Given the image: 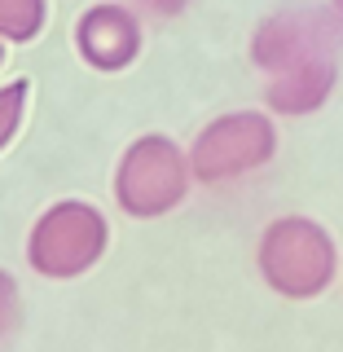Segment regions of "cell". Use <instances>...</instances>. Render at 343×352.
I'll return each instance as SVG.
<instances>
[{"label":"cell","mask_w":343,"mask_h":352,"mask_svg":"<svg viewBox=\"0 0 343 352\" xmlns=\"http://www.w3.org/2000/svg\"><path fill=\"white\" fill-rule=\"evenodd\" d=\"M339 256L335 242L317 220L308 216H286L273 220L260 238V273L286 300H313L335 282Z\"/></svg>","instance_id":"1"},{"label":"cell","mask_w":343,"mask_h":352,"mask_svg":"<svg viewBox=\"0 0 343 352\" xmlns=\"http://www.w3.org/2000/svg\"><path fill=\"white\" fill-rule=\"evenodd\" d=\"M190 159L168 137H141L132 141V150L115 172V198L128 216L150 220L181 203L190 190Z\"/></svg>","instance_id":"2"},{"label":"cell","mask_w":343,"mask_h":352,"mask_svg":"<svg viewBox=\"0 0 343 352\" xmlns=\"http://www.w3.org/2000/svg\"><path fill=\"white\" fill-rule=\"evenodd\" d=\"M343 49V18L335 9H286L260 22L256 40H251V58L260 71L286 75L308 62H335Z\"/></svg>","instance_id":"3"},{"label":"cell","mask_w":343,"mask_h":352,"mask_svg":"<svg viewBox=\"0 0 343 352\" xmlns=\"http://www.w3.org/2000/svg\"><path fill=\"white\" fill-rule=\"evenodd\" d=\"M273 150H278V132H273L269 119L256 115V110H238V115H225L198 132L190 150V172L207 185H220L264 168L273 159Z\"/></svg>","instance_id":"4"},{"label":"cell","mask_w":343,"mask_h":352,"mask_svg":"<svg viewBox=\"0 0 343 352\" xmlns=\"http://www.w3.org/2000/svg\"><path fill=\"white\" fill-rule=\"evenodd\" d=\"M31 264L44 278H75L106 251V220L88 203H58L31 229Z\"/></svg>","instance_id":"5"},{"label":"cell","mask_w":343,"mask_h":352,"mask_svg":"<svg viewBox=\"0 0 343 352\" xmlns=\"http://www.w3.org/2000/svg\"><path fill=\"white\" fill-rule=\"evenodd\" d=\"M75 44H80L84 62L97 71H124L141 49V27L124 5H97L88 9L75 27Z\"/></svg>","instance_id":"6"},{"label":"cell","mask_w":343,"mask_h":352,"mask_svg":"<svg viewBox=\"0 0 343 352\" xmlns=\"http://www.w3.org/2000/svg\"><path fill=\"white\" fill-rule=\"evenodd\" d=\"M330 88H335V62H308L286 75H273L264 88V102L278 115H308L330 97Z\"/></svg>","instance_id":"7"},{"label":"cell","mask_w":343,"mask_h":352,"mask_svg":"<svg viewBox=\"0 0 343 352\" xmlns=\"http://www.w3.org/2000/svg\"><path fill=\"white\" fill-rule=\"evenodd\" d=\"M44 27V0H0V40H31Z\"/></svg>","instance_id":"8"},{"label":"cell","mask_w":343,"mask_h":352,"mask_svg":"<svg viewBox=\"0 0 343 352\" xmlns=\"http://www.w3.org/2000/svg\"><path fill=\"white\" fill-rule=\"evenodd\" d=\"M22 106H27V84H22V80H14L9 88H0V146L18 132Z\"/></svg>","instance_id":"9"},{"label":"cell","mask_w":343,"mask_h":352,"mask_svg":"<svg viewBox=\"0 0 343 352\" xmlns=\"http://www.w3.org/2000/svg\"><path fill=\"white\" fill-rule=\"evenodd\" d=\"M14 317H18V291H14V282H9L5 273H0V339L9 335Z\"/></svg>","instance_id":"10"},{"label":"cell","mask_w":343,"mask_h":352,"mask_svg":"<svg viewBox=\"0 0 343 352\" xmlns=\"http://www.w3.org/2000/svg\"><path fill=\"white\" fill-rule=\"evenodd\" d=\"M141 9H150V14H181L185 0H137Z\"/></svg>","instance_id":"11"},{"label":"cell","mask_w":343,"mask_h":352,"mask_svg":"<svg viewBox=\"0 0 343 352\" xmlns=\"http://www.w3.org/2000/svg\"><path fill=\"white\" fill-rule=\"evenodd\" d=\"M335 14H339V18H343V0H335Z\"/></svg>","instance_id":"12"},{"label":"cell","mask_w":343,"mask_h":352,"mask_svg":"<svg viewBox=\"0 0 343 352\" xmlns=\"http://www.w3.org/2000/svg\"><path fill=\"white\" fill-rule=\"evenodd\" d=\"M0 58H5V53H0Z\"/></svg>","instance_id":"13"}]
</instances>
